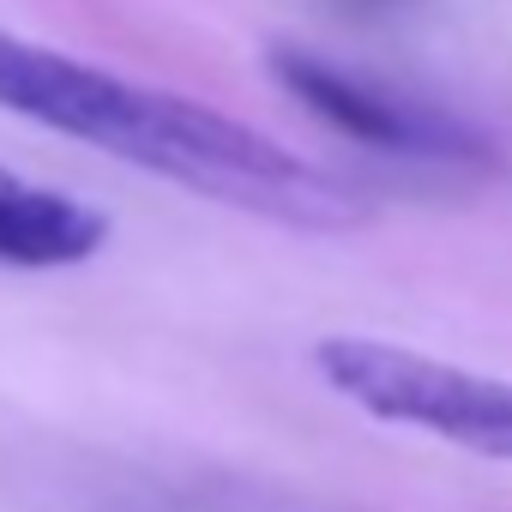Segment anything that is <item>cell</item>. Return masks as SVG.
I'll list each match as a JSON object with an SVG mask.
<instances>
[{
  "label": "cell",
  "instance_id": "obj_1",
  "mask_svg": "<svg viewBox=\"0 0 512 512\" xmlns=\"http://www.w3.org/2000/svg\"><path fill=\"white\" fill-rule=\"evenodd\" d=\"M0 109L37 121L61 139H79L115 163H133L157 181L205 193L217 205L272 217L290 229H356L362 199L296 157L272 133L247 127L199 97L139 85L127 73L91 67L67 49L0 31Z\"/></svg>",
  "mask_w": 512,
  "mask_h": 512
},
{
  "label": "cell",
  "instance_id": "obj_2",
  "mask_svg": "<svg viewBox=\"0 0 512 512\" xmlns=\"http://www.w3.org/2000/svg\"><path fill=\"white\" fill-rule=\"evenodd\" d=\"M314 374L344 404H356L362 416H374L386 428H416L458 452L512 464V380H500V374H476V368L422 356L410 344L362 338V332L320 338Z\"/></svg>",
  "mask_w": 512,
  "mask_h": 512
},
{
  "label": "cell",
  "instance_id": "obj_3",
  "mask_svg": "<svg viewBox=\"0 0 512 512\" xmlns=\"http://www.w3.org/2000/svg\"><path fill=\"white\" fill-rule=\"evenodd\" d=\"M272 79L308 115H320L332 133H344L356 145H374L392 157H440V163L446 157H482V133L464 127L458 115L410 103V97H398L362 73H344L314 49H272Z\"/></svg>",
  "mask_w": 512,
  "mask_h": 512
},
{
  "label": "cell",
  "instance_id": "obj_4",
  "mask_svg": "<svg viewBox=\"0 0 512 512\" xmlns=\"http://www.w3.org/2000/svg\"><path fill=\"white\" fill-rule=\"evenodd\" d=\"M103 241H109V217L97 205L0 163V266L61 272L97 260Z\"/></svg>",
  "mask_w": 512,
  "mask_h": 512
}]
</instances>
